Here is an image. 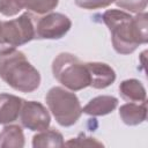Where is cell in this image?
<instances>
[{"label":"cell","mask_w":148,"mask_h":148,"mask_svg":"<svg viewBox=\"0 0 148 148\" xmlns=\"http://www.w3.org/2000/svg\"><path fill=\"white\" fill-rule=\"evenodd\" d=\"M72 28L71 18L61 13H47L35 21V39H60Z\"/></svg>","instance_id":"obj_6"},{"label":"cell","mask_w":148,"mask_h":148,"mask_svg":"<svg viewBox=\"0 0 148 148\" xmlns=\"http://www.w3.org/2000/svg\"><path fill=\"white\" fill-rule=\"evenodd\" d=\"M113 2L114 0H75V5L77 7L87 10L106 8Z\"/></svg>","instance_id":"obj_18"},{"label":"cell","mask_w":148,"mask_h":148,"mask_svg":"<svg viewBox=\"0 0 148 148\" xmlns=\"http://www.w3.org/2000/svg\"><path fill=\"white\" fill-rule=\"evenodd\" d=\"M2 46V21H0V52Z\"/></svg>","instance_id":"obj_19"},{"label":"cell","mask_w":148,"mask_h":148,"mask_svg":"<svg viewBox=\"0 0 148 148\" xmlns=\"http://www.w3.org/2000/svg\"><path fill=\"white\" fill-rule=\"evenodd\" d=\"M18 118L23 127L34 132H39L49 128L51 123V116L47 109L42 103L36 101L24 99Z\"/></svg>","instance_id":"obj_7"},{"label":"cell","mask_w":148,"mask_h":148,"mask_svg":"<svg viewBox=\"0 0 148 148\" xmlns=\"http://www.w3.org/2000/svg\"><path fill=\"white\" fill-rule=\"evenodd\" d=\"M25 145L21 126L7 124L0 132V148H22Z\"/></svg>","instance_id":"obj_14"},{"label":"cell","mask_w":148,"mask_h":148,"mask_svg":"<svg viewBox=\"0 0 148 148\" xmlns=\"http://www.w3.org/2000/svg\"><path fill=\"white\" fill-rule=\"evenodd\" d=\"M147 17L146 12L135 16L121 9H109L103 13L102 20L111 34L112 46L117 53L131 54L139 45L147 44Z\"/></svg>","instance_id":"obj_1"},{"label":"cell","mask_w":148,"mask_h":148,"mask_svg":"<svg viewBox=\"0 0 148 148\" xmlns=\"http://www.w3.org/2000/svg\"><path fill=\"white\" fill-rule=\"evenodd\" d=\"M45 102L56 121L62 127L73 126L82 114L79 97L62 87H52L45 96Z\"/></svg>","instance_id":"obj_4"},{"label":"cell","mask_w":148,"mask_h":148,"mask_svg":"<svg viewBox=\"0 0 148 148\" xmlns=\"http://www.w3.org/2000/svg\"><path fill=\"white\" fill-rule=\"evenodd\" d=\"M86 66L90 76L89 87L105 89L116 81V72L110 65L99 61H88L86 62Z\"/></svg>","instance_id":"obj_9"},{"label":"cell","mask_w":148,"mask_h":148,"mask_svg":"<svg viewBox=\"0 0 148 148\" xmlns=\"http://www.w3.org/2000/svg\"><path fill=\"white\" fill-rule=\"evenodd\" d=\"M65 146L68 147H103L104 145L98 141L95 138L87 136L84 133H80L76 138L69 139L67 142H65Z\"/></svg>","instance_id":"obj_16"},{"label":"cell","mask_w":148,"mask_h":148,"mask_svg":"<svg viewBox=\"0 0 148 148\" xmlns=\"http://www.w3.org/2000/svg\"><path fill=\"white\" fill-rule=\"evenodd\" d=\"M118 89L120 97L126 102L141 103L145 102L147 98L146 88L138 79H127L121 81Z\"/></svg>","instance_id":"obj_13"},{"label":"cell","mask_w":148,"mask_h":148,"mask_svg":"<svg viewBox=\"0 0 148 148\" xmlns=\"http://www.w3.org/2000/svg\"><path fill=\"white\" fill-rule=\"evenodd\" d=\"M24 99L6 92H0V124L7 125L18 119Z\"/></svg>","instance_id":"obj_10"},{"label":"cell","mask_w":148,"mask_h":148,"mask_svg":"<svg viewBox=\"0 0 148 148\" xmlns=\"http://www.w3.org/2000/svg\"><path fill=\"white\" fill-rule=\"evenodd\" d=\"M119 117L124 124L128 126H136L147 119V102L126 103L119 108Z\"/></svg>","instance_id":"obj_12"},{"label":"cell","mask_w":148,"mask_h":148,"mask_svg":"<svg viewBox=\"0 0 148 148\" xmlns=\"http://www.w3.org/2000/svg\"><path fill=\"white\" fill-rule=\"evenodd\" d=\"M59 0H0V14L3 16H15L22 9L36 15L51 13L58 6Z\"/></svg>","instance_id":"obj_8"},{"label":"cell","mask_w":148,"mask_h":148,"mask_svg":"<svg viewBox=\"0 0 148 148\" xmlns=\"http://www.w3.org/2000/svg\"><path fill=\"white\" fill-rule=\"evenodd\" d=\"M118 105V98L111 95H101L91 98L83 108L82 112L92 116V117H101L106 116L114 111Z\"/></svg>","instance_id":"obj_11"},{"label":"cell","mask_w":148,"mask_h":148,"mask_svg":"<svg viewBox=\"0 0 148 148\" xmlns=\"http://www.w3.org/2000/svg\"><path fill=\"white\" fill-rule=\"evenodd\" d=\"M52 74L59 83L72 91L82 90L90 83L86 62L69 52H61L53 59Z\"/></svg>","instance_id":"obj_3"},{"label":"cell","mask_w":148,"mask_h":148,"mask_svg":"<svg viewBox=\"0 0 148 148\" xmlns=\"http://www.w3.org/2000/svg\"><path fill=\"white\" fill-rule=\"evenodd\" d=\"M65 141L62 134L56 128H46L39 131L32 136L34 148H45V147H64Z\"/></svg>","instance_id":"obj_15"},{"label":"cell","mask_w":148,"mask_h":148,"mask_svg":"<svg viewBox=\"0 0 148 148\" xmlns=\"http://www.w3.org/2000/svg\"><path fill=\"white\" fill-rule=\"evenodd\" d=\"M32 39H35V21L31 13L25 12L17 18L2 21L1 52L14 50Z\"/></svg>","instance_id":"obj_5"},{"label":"cell","mask_w":148,"mask_h":148,"mask_svg":"<svg viewBox=\"0 0 148 148\" xmlns=\"http://www.w3.org/2000/svg\"><path fill=\"white\" fill-rule=\"evenodd\" d=\"M0 79L14 90L24 94L34 92L40 84L37 68L16 49L0 53Z\"/></svg>","instance_id":"obj_2"},{"label":"cell","mask_w":148,"mask_h":148,"mask_svg":"<svg viewBox=\"0 0 148 148\" xmlns=\"http://www.w3.org/2000/svg\"><path fill=\"white\" fill-rule=\"evenodd\" d=\"M147 2L148 0H114V3L119 8L134 14L145 12L147 8Z\"/></svg>","instance_id":"obj_17"}]
</instances>
